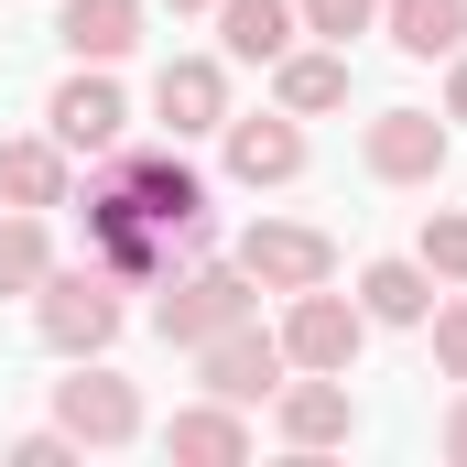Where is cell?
<instances>
[{
	"mask_svg": "<svg viewBox=\"0 0 467 467\" xmlns=\"http://www.w3.org/2000/svg\"><path fill=\"white\" fill-rule=\"evenodd\" d=\"M119 316H130V305H119V283L99 272V261H88V272H44V283H33V337H44L55 358H109Z\"/></svg>",
	"mask_w": 467,
	"mask_h": 467,
	"instance_id": "cell-1",
	"label": "cell"
},
{
	"mask_svg": "<svg viewBox=\"0 0 467 467\" xmlns=\"http://www.w3.org/2000/svg\"><path fill=\"white\" fill-rule=\"evenodd\" d=\"M109 174L130 185V207H141L163 239H174V250H207V174H196L185 152H130V141H119V152H109Z\"/></svg>",
	"mask_w": 467,
	"mask_h": 467,
	"instance_id": "cell-2",
	"label": "cell"
},
{
	"mask_svg": "<svg viewBox=\"0 0 467 467\" xmlns=\"http://www.w3.org/2000/svg\"><path fill=\"white\" fill-rule=\"evenodd\" d=\"M88 261H99L109 283H152V272H174V239L130 207V185H119V174L88 185Z\"/></svg>",
	"mask_w": 467,
	"mask_h": 467,
	"instance_id": "cell-3",
	"label": "cell"
},
{
	"mask_svg": "<svg viewBox=\"0 0 467 467\" xmlns=\"http://www.w3.org/2000/svg\"><path fill=\"white\" fill-rule=\"evenodd\" d=\"M250 316H261V283H250L239 261H196V272H174V294H163L152 327H163L174 348H207L218 327H250Z\"/></svg>",
	"mask_w": 467,
	"mask_h": 467,
	"instance_id": "cell-4",
	"label": "cell"
},
{
	"mask_svg": "<svg viewBox=\"0 0 467 467\" xmlns=\"http://www.w3.org/2000/svg\"><path fill=\"white\" fill-rule=\"evenodd\" d=\"M185 358H196V391H218V402H239V413H250V402H272V391H283V369H294L283 337H272L261 316H250V327H218L207 348H185Z\"/></svg>",
	"mask_w": 467,
	"mask_h": 467,
	"instance_id": "cell-5",
	"label": "cell"
},
{
	"mask_svg": "<svg viewBox=\"0 0 467 467\" xmlns=\"http://www.w3.org/2000/svg\"><path fill=\"white\" fill-rule=\"evenodd\" d=\"M55 424L77 435V446H141V391L119 380L109 358H77V380H55Z\"/></svg>",
	"mask_w": 467,
	"mask_h": 467,
	"instance_id": "cell-6",
	"label": "cell"
},
{
	"mask_svg": "<svg viewBox=\"0 0 467 467\" xmlns=\"http://www.w3.org/2000/svg\"><path fill=\"white\" fill-rule=\"evenodd\" d=\"M239 272L261 294H305V283H337V239L305 229V218H250L239 229Z\"/></svg>",
	"mask_w": 467,
	"mask_h": 467,
	"instance_id": "cell-7",
	"label": "cell"
},
{
	"mask_svg": "<svg viewBox=\"0 0 467 467\" xmlns=\"http://www.w3.org/2000/svg\"><path fill=\"white\" fill-rule=\"evenodd\" d=\"M358 348H369V316L348 294H327V283L283 294V358L294 369H358Z\"/></svg>",
	"mask_w": 467,
	"mask_h": 467,
	"instance_id": "cell-8",
	"label": "cell"
},
{
	"mask_svg": "<svg viewBox=\"0 0 467 467\" xmlns=\"http://www.w3.org/2000/svg\"><path fill=\"white\" fill-rule=\"evenodd\" d=\"M272 435H283L294 457H327V446H348V435H358L348 369H305V380H283V391H272Z\"/></svg>",
	"mask_w": 467,
	"mask_h": 467,
	"instance_id": "cell-9",
	"label": "cell"
},
{
	"mask_svg": "<svg viewBox=\"0 0 467 467\" xmlns=\"http://www.w3.org/2000/svg\"><path fill=\"white\" fill-rule=\"evenodd\" d=\"M44 119H55V141H66V152H99V163L130 141V99H119L109 66H77V77L44 99Z\"/></svg>",
	"mask_w": 467,
	"mask_h": 467,
	"instance_id": "cell-10",
	"label": "cell"
},
{
	"mask_svg": "<svg viewBox=\"0 0 467 467\" xmlns=\"http://www.w3.org/2000/svg\"><path fill=\"white\" fill-rule=\"evenodd\" d=\"M358 163L380 185H435L446 174V109H380L358 130Z\"/></svg>",
	"mask_w": 467,
	"mask_h": 467,
	"instance_id": "cell-11",
	"label": "cell"
},
{
	"mask_svg": "<svg viewBox=\"0 0 467 467\" xmlns=\"http://www.w3.org/2000/svg\"><path fill=\"white\" fill-rule=\"evenodd\" d=\"M152 119H163L174 141L229 130V66H218V55H163V77H152Z\"/></svg>",
	"mask_w": 467,
	"mask_h": 467,
	"instance_id": "cell-12",
	"label": "cell"
},
{
	"mask_svg": "<svg viewBox=\"0 0 467 467\" xmlns=\"http://www.w3.org/2000/svg\"><path fill=\"white\" fill-rule=\"evenodd\" d=\"M229 174L261 196V185H294L305 174V119L294 109H261V119H229Z\"/></svg>",
	"mask_w": 467,
	"mask_h": 467,
	"instance_id": "cell-13",
	"label": "cell"
},
{
	"mask_svg": "<svg viewBox=\"0 0 467 467\" xmlns=\"http://www.w3.org/2000/svg\"><path fill=\"white\" fill-rule=\"evenodd\" d=\"M272 109H294V119L348 109V44H294V55H272Z\"/></svg>",
	"mask_w": 467,
	"mask_h": 467,
	"instance_id": "cell-14",
	"label": "cell"
},
{
	"mask_svg": "<svg viewBox=\"0 0 467 467\" xmlns=\"http://www.w3.org/2000/svg\"><path fill=\"white\" fill-rule=\"evenodd\" d=\"M163 457H174V467H239V457H250V413L218 402V391H207V402H185V413L163 424Z\"/></svg>",
	"mask_w": 467,
	"mask_h": 467,
	"instance_id": "cell-15",
	"label": "cell"
},
{
	"mask_svg": "<svg viewBox=\"0 0 467 467\" xmlns=\"http://www.w3.org/2000/svg\"><path fill=\"white\" fill-rule=\"evenodd\" d=\"M55 44L77 66H119L141 44V0H55Z\"/></svg>",
	"mask_w": 467,
	"mask_h": 467,
	"instance_id": "cell-16",
	"label": "cell"
},
{
	"mask_svg": "<svg viewBox=\"0 0 467 467\" xmlns=\"http://www.w3.org/2000/svg\"><path fill=\"white\" fill-rule=\"evenodd\" d=\"M294 33H305L294 0H218V44H229V66H272V55H294Z\"/></svg>",
	"mask_w": 467,
	"mask_h": 467,
	"instance_id": "cell-17",
	"label": "cell"
},
{
	"mask_svg": "<svg viewBox=\"0 0 467 467\" xmlns=\"http://www.w3.org/2000/svg\"><path fill=\"white\" fill-rule=\"evenodd\" d=\"M358 316L369 327H424L435 316V272L424 261H358Z\"/></svg>",
	"mask_w": 467,
	"mask_h": 467,
	"instance_id": "cell-18",
	"label": "cell"
},
{
	"mask_svg": "<svg viewBox=\"0 0 467 467\" xmlns=\"http://www.w3.org/2000/svg\"><path fill=\"white\" fill-rule=\"evenodd\" d=\"M66 163H77V152H66L55 130H44V141H0V207H33V218L66 207Z\"/></svg>",
	"mask_w": 467,
	"mask_h": 467,
	"instance_id": "cell-19",
	"label": "cell"
},
{
	"mask_svg": "<svg viewBox=\"0 0 467 467\" xmlns=\"http://www.w3.org/2000/svg\"><path fill=\"white\" fill-rule=\"evenodd\" d=\"M380 33H391L413 66H435V55L467 44V0H380Z\"/></svg>",
	"mask_w": 467,
	"mask_h": 467,
	"instance_id": "cell-20",
	"label": "cell"
},
{
	"mask_svg": "<svg viewBox=\"0 0 467 467\" xmlns=\"http://www.w3.org/2000/svg\"><path fill=\"white\" fill-rule=\"evenodd\" d=\"M55 272V239H44V218L33 207H0V294H33Z\"/></svg>",
	"mask_w": 467,
	"mask_h": 467,
	"instance_id": "cell-21",
	"label": "cell"
},
{
	"mask_svg": "<svg viewBox=\"0 0 467 467\" xmlns=\"http://www.w3.org/2000/svg\"><path fill=\"white\" fill-rule=\"evenodd\" d=\"M413 261H424L435 283H467V207H435L424 239H413Z\"/></svg>",
	"mask_w": 467,
	"mask_h": 467,
	"instance_id": "cell-22",
	"label": "cell"
},
{
	"mask_svg": "<svg viewBox=\"0 0 467 467\" xmlns=\"http://www.w3.org/2000/svg\"><path fill=\"white\" fill-rule=\"evenodd\" d=\"M294 11H305L316 44H358V33H380V0H294Z\"/></svg>",
	"mask_w": 467,
	"mask_h": 467,
	"instance_id": "cell-23",
	"label": "cell"
},
{
	"mask_svg": "<svg viewBox=\"0 0 467 467\" xmlns=\"http://www.w3.org/2000/svg\"><path fill=\"white\" fill-rule=\"evenodd\" d=\"M88 446L66 435V424H33V435H11V467H77Z\"/></svg>",
	"mask_w": 467,
	"mask_h": 467,
	"instance_id": "cell-24",
	"label": "cell"
},
{
	"mask_svg": "<svg viewBox=\"0 0 467 467\" xmlns=\"http://www.w3.org/2000/svg\"><path fill=\"white\" fill-rule=\"evenodd\" d=\"M424 327H435V369H446V380H467V305H435Z\"/></svg>",
	"mask_w": 467,
	"mask_h": 467,
	"instance_id": "cell-25",
	"label": "cell"
},
{
	"mask_svg": "<svg viewBox=\"0 0 467 467\" xmlns=\"http://www.w3.org/2000/svg\"><path fill=\"white\" fill-rule=\"evenodd\" d=\"M435 446H446V457L467 467V380H457V402H446V424H435Z\"/></svg>",
	"mask_w": 467,
	"mask_h": 467,
	"instance_id": "cell-26",
	"label": "cell"
},
{
	"mask_svg": "<svg viewBox=\"0 0 467 467\" xmlns=\"http://www.w3.org/2000/svg\"><path fill=\"white\" fill-rule=\"evenodd\" d=\"M446 119H467V44L446 55Z\"/></svg>",
	"mask_w": 467,
	"mask_h": 467,
	"instance_id": "cell-27",
	"label": "cell"
},
{
	"mask_svg": "<svg viewBox=\"0 0 467 467\" xmlns=\"http://www.w3.org/2000/svg\"><path fill=\"white\" fill-rule=\"evenodd\" d=\"M174 11H218V0H174Z\"/></svg>",
	"mask_w": 467,
	"mask_h": 467,
	"instance_id": "cell-28",
	"label": "cell"
}]
</instances>
